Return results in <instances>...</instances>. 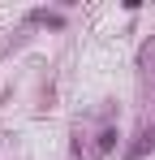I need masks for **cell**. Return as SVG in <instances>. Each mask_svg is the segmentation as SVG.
Listing matches in <instances>:
<instances>
[{"mask_svg":"<svg viewBox=\"0 0 155 160\" xmlns=\"http://www.w3.org/2000/svg\"><path fill=\"white\" fill-rule=\"evenodd\" d=\"M112 147H116V130H103L99 134V152H112Z\"/></svg>","mask_w":155,"mask_h":160,"instance_id":"6da1fadb","label":"cell"}]
</instances>
